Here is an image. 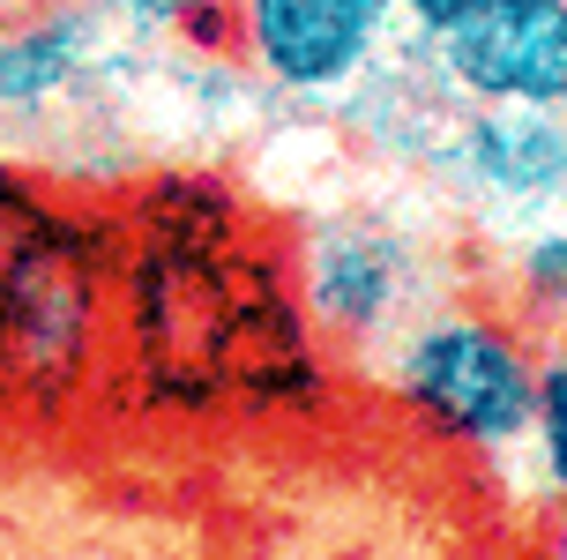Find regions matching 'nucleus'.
<instances>
[{
  "mask_svg": "<svg viewBox=\"0 0 567 560\" xmlns=\"http://www.w3.org/2000/svg\"><path fill=\"white\" fill-rule=\"evenodd\" d=\"M403 404L463 448H508L538 426V359L485 314L425 322L396 359Z\"/></svg>",
  "mask_w": 567,
  "mask_h": 560,
  "instance_id": "obj_1",
  "label": "nucleus"
},
{
  "mask_svg": "<svg viewBox=\"0 0 567 560\" xmlns=\"http://www.w3.org/2000/svg\"><path fill=\"white\" fill-rule=\"evenodd\" d=\"M425 45L471 105H567V0H501Z\"/></svg>",
  "mask_w": 567,
  "mask_h": 560,
  "instance_id": "obj_2",
  "label": "nucleus"
},
{
  "mask_svg": "<svg viewBox=\"0 0 567 560\" xmlns=\"http://www.w3.org/2000/svg\"><path fill=\"white\" fill-rule=\"evenodd\" d=\"M231 16H239L247 60L299 98H329V90L359 83L389 30L381 0H231Z\"/></svg>",
  "mask_w": 567,
  "mask_h": 560,
  "instance_id": "obj_3",
  "label": "nucleus"
},
{
  "mask_svg": "<svg viewBox=\"0 0 567 560\" xmlns=\"http://www.w3.org/2000/svg\"><path fill=\"white\" fill-rule=\"evenodd\" d=\"M455 172L501 202L567 195V105H478L455 128Z\"/></svg>",
  "mask_w": 567,
  "mask_h": 560,
  "instance_id": "obj_4",
  "label": "nucleus"
},
{
  "mask_svg": "<svg viewBox=\"0 0 567 560\" xmlns=\"http://www.w3.org/2000/svg\"><path fill=\"white\" fill-rule=\"evenodd\" d=\"M113 0H45L0 30V112H38L75 90L113 38Z\"/></svg>",
  "mask_w": 567,
  "mask_h": 560,
  "instance_id": "obj_5",
  "label": "nucleus"
},
{
  "mask_svg": "<svg viewBox=\"0 0 567 560\" xmlns=\"http://www.w3.org/2000/svg\"><path fill=\"white\" fill-rule=\"evenodd\" d=\"M313 307L337 329H373L381 314L403 299V254L381 224H329L313 240V269H307Z\"/></svg>",
  "mask_w": 567,
  "mask_h": 560,
  "instance_id": "obj_6",
  "label": "nucleus"
},
{
  "mask_svg": "<svg viewBox=\"0 0 567 560\" xmlns=\"http://www.w3.org/2000/svg\"><path fill=\"white\" fill-rule=\"evenodd\" d=\"M538 448H545V471H553V486L567 493V352H553V359H538Z\"/></svg>",
  "mask_w": 567,
  "mask_h": 560,
  "instance_id": "obj_7",
  "label": "nucleus"
},
{
  "mask_svg": "<svg viewBox=\"0 0 567 560\" xmlns=\"http://www.w3.org/2000/svg\"><path fill=\"white\" fill-rule=\"evenodd\" d=\"M523 292L538 307H560L567 314V232H538L523 247Z\"/></svg>",
  "mask_w": 567,
  "mask_h": 560,
  "instance_id": "obj_8",
  "label": "nucleus"
},
{
  "mask_svg": "<svg viewBox=\"0 0 567 560\" xmlns=\"http://www.w3.org/2000/svg\"><path fill=\"white\" fill-rule=\"evenodd\" d=\"M225 0H113L120 23H142V30H187L202 16H217Z\"/></svg>",
  "mask_w": 567,
  "mask_h": 560,
  "instance_id": "obj_9",
  "label": "nucleus"
},
{
  "mask_svg": "<svg viewBox=\"0 0 567 560\" xmlns=\"http://www.w3.org/2000/svg\"><path fill=\"white\" fill-rule=\"evenodd\" d=\"M485 8H501V0H403V23L419 30V38H441V30L471 23V16H485Z\"/></svg>",
  "mask_w": 567,
  "mask_h": 560,
  "instance_id": "obj_10",
  "label": "nucleus"
},
{
  "mask_svg": "<svg viewBox=\"0 0 567 560\" xmlns=\"http://www.w3.org/2000/svg\"><path fill=\"white\" fill-rule=\"evenodd\" d=\"M553 553H567V516H560V523H553Z\"/></svg>",
  "mask_w": 567,
  "mask_h": 560,
  "instance_id": "obj_11",
  "label": "nucleus"
},
{
  "mask_svg": "<svg viewBox=\"0 0 567 560\" xmlns=\"http://www.w3.org/2000/svg\"><path fill=\"white\" fill-rule=\"evenodd\" d=\"M8 16H16V8H8V0H0V30H8Z\"/></svg>",
  "mask_w": 567,
  "mask_h": 560,
  "instance_id": "obj_12",
  "label": "nucleus"
}]
</instances>
